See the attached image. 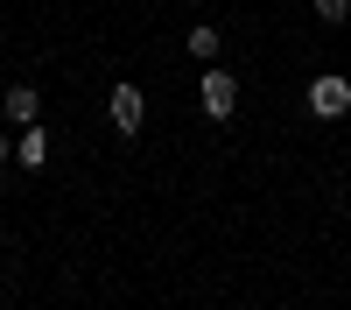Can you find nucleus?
I'll return each mask as SVG.
<instances>
[{"label": "nucleus", "instance_id": "1", "mask_svg": "<svg viewBox=\"0 0 351 310\" xmlns=\"http://www.w3.org/2000/svg\"><path fill=\"white\" fill-rule=\"evenodd\" d=\"M309 113H316V120H344V113H351V78L344 71H316L309 78Z\"/></svg>", "mask_w": 351, "mask_h": 310}, {"label": "nucleus", "instance_id": "2", "mask_svg": "<svg viewBox=\"0 0 351 310\" xmlns=\"http://www.w3.org/2000/svg\"><path fill=\"white\" fill-rule=\"evenodd\" d=\"M197 99H204L211 120H232V113H239V78L232 71H197Z\"/></svg>", "mask_w": 351, "mask_h": 310}, {"label": "nucleus", "instance_id": "3", "mask_svg": "<svg viewBox=\"0 0 351 310\" xmlns=\"http://www.w3.org/2000/svg\"><path fill=\"white\" fill-rule=\"evenodd\" d=\"M106 113H112V134H141V120H148V99H141V85H112Z\"/></svg>", "mask_w": 351, "mask_h": 310}, {"label": "nucleus", "instance_id": "4", "mask_svg": "<svg viewBox=\"0 0 351 310\" xmlns=\"http://www.w3.org/2000/svg\"><path fill=\"white\" fill-rule=\"evenodd\" d=\"M0 113H8L14 127H36V120H43V92H36V85H8V99H0Z\"/></svg>", "mask_w": 351, "mask_h": 310}, {"label": "nucleus", "instance_id": "5", "mask_svg": "<svg viewBox=\"0 0 351 310\" xmlns=\"http://www.w3.org/2000/svg\"><path fill=\"white\" fill-rule=\"evenodd\" d=\"M14 162L28 169V177H36V169L49 162V134H43V127H21V141H14Z\"/></svg>", "mask_w": 351, "mask_h": 310}, {"label": "nucleus", "instance_id": "6", "mask_svg": "<svg viewBox=\"0 0 351 310\" xmlns=\"http://www.w3.org/2000/svg\"><path fill=\"white\" fill-rule=\"evenodd\" d=\"M183 49L197 56V64H218V49H225V36H218V28H211V21H197V28H190V36H183Z\"/></svg>", "mask_w": 351, "mask_h": 310}, {"label": "nucleus", "instance_id": "7", "mask_svg": "<svg viewBox=\"0 0 351 310\" xmlns=\"http://www.w3.org/2000/svg\"><path fill=\"white\" fill-rule=\"evenodd\" d=\"M316 21H351V0H316Z\"/></svg>", "mask_w": 351, "mask_h": 310}, {"label": "nucleus", "instance_id": "8", "mask_svg": "<svg viewBox=\"0 0 351 310\" xmlns=\"http://www.w3.org/2000/svg\"><path fill=\"white\" fill-rule=\"evenodd\" d=\"M8 162H14V141H8V134H0V169H8Z\"/></svg>", "mask_w": 351, "mask_h": 310}]
</instances>
